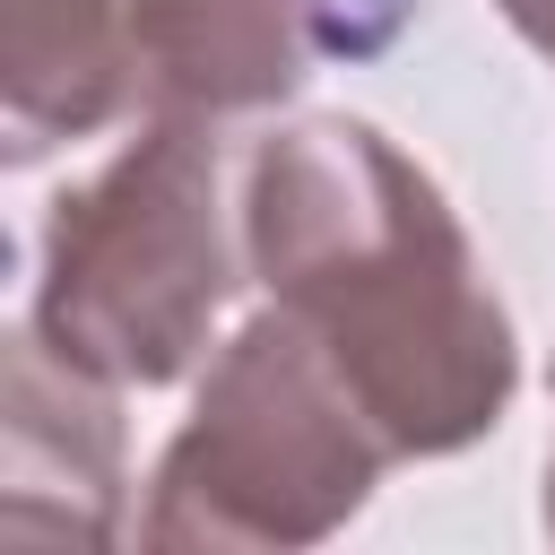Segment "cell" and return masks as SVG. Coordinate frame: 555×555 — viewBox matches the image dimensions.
<instances>
[{"instance_id": "cell-4", "label": "cell", "mask_w": 555, "mask_h": 555, "mask_svg": "<svg viewBox=\"0 0 555 555\" xmlns=\"http://www.w3.org/2000/svg\"><path fill=\"white\" fill-rule=\"evenodd\" d=\"M121 382L69 364L35 321L0 338V538L9 546H121L130 460H121Z\"/></svg>"}, {"instance_id": "cell-5", "label": "cell", "mask_w": 555, "mask_h": 555, "mask_svg": "<svg viewBox=\"0 0 555 555\" xmlns=\"http://www.w3.org/2000/svg\"><path fill=\"white\" fill-rule=\"evenodd\" d=\"M312 78L304 0H130V87L139 121H243L278 113Z\"/></svg>"}, {"instance_id": "cell-6", "label": "cell", "mask_w": 555, "mask_h": 555, "mask_svg": "<svg viewBox=\"0 0 555 555\" xmlns=\"http://www.w3.org/2000/svg\"><path fill=\"white\" fill-rule=\"evenodd\" d=\"M139 121L130 0H9L0 17V165L26 173L52 147Z\"/></svg>"}, {"instance_id": "cell-3", "label": "cell", "mask_w": 555, "mask_h": 555, "mask_svg": "<svg viewBox=\"0 0 555 555\" xmlns=\"http://www.w3.org/2000/svg\"><path fill=\"white\" fill-rule=\"evenodd\" d=\"M399 451L295 312H251L199 373L139 503V546L165 555H295L338 538Z\"/></svg>"}, {"instance_id": "cell-2", "label": "cell", "mask_w": 555, "mask_h": 555, "mask_svg": "<svg viewBox=\"0 0 555 555\" xmlns=\"http://www.w3.org/2000/svg\"><path fill=\"white\" fill-rule=\"evenodd\" d=\"M243 278V199L225 191L217 121L156 113L43 208L26 321L69 364L165 390L208 356Z\"/></svg>"}, {"instance_id": "cell-7", "label": "cell", "mask_w": 555, "mask_h": 555, "mask_svg": "<svg viewBox=\"0 0 555 555\" xmlns=\"http://www.w3.org/2000/svg\"><path fill=\"white\" fill-rule=\"evenodd\" d=\"M494 9H503V17H512V35L555 69V0H494Z\"/></svg>"}, {"instance_id": "cell-1", "label": "cell", "mask_w": 555, "mask_h": 555, "mask_svg": "<svg viewBox=\"0 0 555 555\" xmlns=\"http://www.w3.org/2000/svg\"><path fill=\"white\" fill-rule=\"evenodd\" d=\"M234 199L251 286L321 338L399 460H451L503 425L520 330L460 208L399 139L304 113L251 139Z\"/></svg>"}, {"instance_id": "cell-8", "label": "cell", "mask_w": 555, "mask_h": 555, "mask_svg": "<svg viewBox=\"0 0 555 555\" xmlns=\"http://www.w3.org/2000/svg\"><path fill=\"white\" fill-rule=\"evenodd\" d=\"M555 382V373H546ZM538 520H546V538H555V442H546V494H538Z\"/></svg>"}]
</instances>
